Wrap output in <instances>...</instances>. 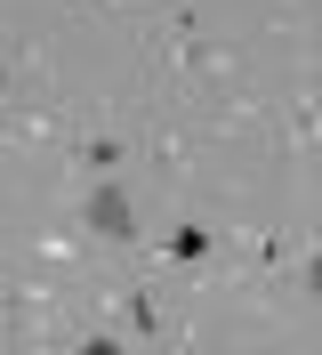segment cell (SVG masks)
I'll list each match as a JSON object with an SVG mask.
<instances>
[]
</instances>
